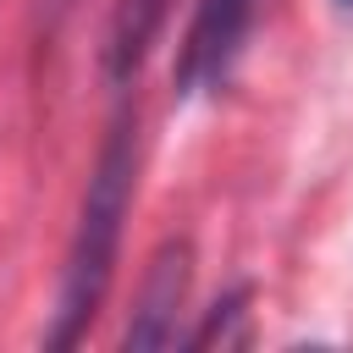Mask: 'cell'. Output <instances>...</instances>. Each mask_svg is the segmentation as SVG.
<instances>
[{
  "mask_svg": "<svg viewBox=\"0 0 353 353\" xmlns=\"http://www.w3.org/2000/svg\"><path fill=\"white\" fill-rule=\"evenodd\" d=\"M132 176H138V105L121 99L110 127H105L99 160H94L88 188H83L77 226H72V243H66L55 320L44 331L50 347H72L110 292V270H116V254H121V221H127V204H132Z\"/></svg>",
  "mask_w": 353,
  "mask_h": 353,
  "instance_id": "6da1fadb",
  "label": "cell"
},
{
  "mask_svg": "<svg viewBox=\"0 0 353 353\" xmlns=\"http://www.w3.org/2000/svg\"><path fill=\"white\" fill-rule=\"evenodd\" d=\"M248 22H254V0H199L193 6V22H188V39L176 50V94L182 99H199V94H221L237 55H243V39H248Z\"/></svg>",
  "mask_w": 353,
  "mask_h": 353,
  "instance_id": "7a4b0ae2",
  "label": "cell"
},
{
  "mask_svg": "<svg viewBox=\"0 0 353 353\" xmlns=\"http://www.w3.org/2000/svg\"><path fill=\"white\" fill-rule=\"evenodd\" d=\"M188 287H193V243L188 237H165L138 281V298H132V314H127V331L121 342L127 347H176L182 342V303H188Z\"/></svg>",
  "mask_w": 353,
  "mask_h": 353,
  "instance_id": "3957f363",
  "label": "cell"
},
{
  "mask_svg": "<svg viewBox=\"0 0 353 353\" xmlns=\"http://www.w3.org/2000/svg\"><path fill=\"white\" fill-rule=\"evenodd\" d=\"M171 0H116L110 11V33H105V77L110 83H132L149 44L160 39V22H165Z\"/></svg>",
  "mask_w": 353,
  "mask_h": 353,
  "instance_id": "277c9868",
  "label": "cell"
},
{
  "mask_svg": "<svg viewBox=\"0 0 353 353\" xmlns=\"http://www.w3.org/2000/svg\"><path fill=\"white\" fill-rule=\"evenodd\" d=\"M243 314H248V287H232V292L204 314V325L188 331L182 342H188V347H243V342H248Z\"/></svg>",
  "mask_w": 353,
  "mask_h": 353,
  "instance_id": "5b68a950",
  "label": "cell"
},
{
  "mask_svg": "<svg viewBox=\"0 0 353 353\" xmlns=\"http://www.w3.org/2000/svg\"><path fill=\"white\" fill-rule=\"evenodd\" d=\"M66 11H72V0H39V17H44V33H55Z\"/></svg>",
  "mask_w": 353,
  "mask_h": 353,
  "instance_id": "8992f818",
  "label": "cell"
},
{
  "mask_svg": "<svg viewBox=\"0 0 353 353\" xmlns=\"http://www.w3.org/2000/svg\"><path fill=\"white\" fill-rule=\"evenodd\" d=\"M336 6H353V0H336Z\"/></svg>",
  "mask_w": 353,
  "mask_h": 353,
  "instance_id": "52a82bcc",
  "label": "cell"
}]
</instances>
